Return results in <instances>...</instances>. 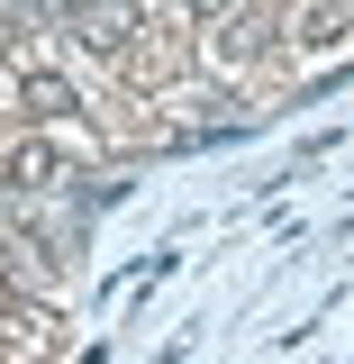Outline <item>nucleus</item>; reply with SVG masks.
Returning <instances> with one entry per match:
<instances>
[{
  "mask_svg": "<svg viewBox=\"0 0 354 364\" xmlns=\"http://www.w3.org/2000/svg\"><path fill=\"white\" fill-rule=\"evenodd\" d=\"M0 173H9V191H55V182H64V155H55V146H37V136H18Z\"/></svg>",
  "mask_w": 354,
  "mask_h": 364,
  "instance_id": "obj_3",
  "label": "nucleus"
},
{
  "mask_svg": "<svg viewBox=\"0 0 354 364\" xmlns=\"http://www.w3.org/2000/svg\"><path fill=\"white\" fill-rule=\"evenodd\" d=\"M191 9H227V0H191Z\"/></svg>",
  "mask_w": 354,
  "mask_h": 364,
  "instance_id": "obj_6",
  "label": "nucleus"
},
{
  "mask_svg": "<svg viewBox=\"0 0 354 364\" xmlns=\"http://www.w3.org/2000/svg\"><path fill=\"white\" fill-rule=\"evenodd\" d=\"M136 37H145V0H73V46L128 55Z\"/></svg>",
  "mask_w": 354,
  "mask_h": 364,
  "instance_id": "obj_1",
  "label": "nucleus"
},
{
  "mask_svg": "<svg viewBox=\"0 0 354 364\" xmlns=\"http://www.w3.org/2000/svg\"><path fill=\"white\" fill-rule=\"evenodd\" d=\"M345 28H354L345 0H300V9H291V46H336Z\"/></svg>",
  "mask_w": 354,
  "mask_h": 364,
  "instance_id": "obj_4",
  "label": "nucleus"
},
{
  "mask_svg": "<svg viewBox=\"0 0 354 364\" xmlns=\"http://www.w3.org/2000/svg\"><path fill=\"white\" fill-rule=\"evenodd\" d=\"M18 100H28L37 119H73V109H82V100H73V82H64V73H28V82H18Z\"/></svg>",
  "mask_w": 354,
  "mask_h": 364,
  "instance_id": "obj_5",
  "label": "nucleus"
},
{
  "mask_svg": "<svg viewBox=\"0 0 354 364\" xmlns=\"http://www.w3.org/2000/svg\"><path fill=\"white\" fill-rule=\"evenodd\" d=\"M55 310H0V364H45L55 355Z\"/></svg>",
  "mask_w": 354,
  "mask_h": 364,
  "instance_id": "obj_2",
  "label": "nucleus"
}]
</instances>
